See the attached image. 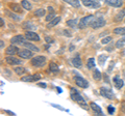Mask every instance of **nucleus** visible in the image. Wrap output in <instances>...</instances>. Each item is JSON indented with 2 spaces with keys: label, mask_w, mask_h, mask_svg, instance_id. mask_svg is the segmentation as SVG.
<instances>
[{
  "label": "nucleus",
  "mask_w": 125,
  "mask_h": 116,
  "mask_svg": "<svg viewBox=\"0 0 125 116\" xmlns=\"http://www.w3.org/2000/svg\"><path fill=\"white\" fill-rule=\"evenodd\" d=\"M71 99L74 102L78 103L80 106H83L87 109V103H85V100L83 99V96L79 94V92H78L75 88H71Z\"/></svg>",
  "instance_id": "1"
},
{
  "label": "nucleus",
  "mask_w": 125,
  "mask_h": 116,
  "mask_svg": "<svg viewBox=\"0 0 125 116\" xmlns=\"http://www.w3.org/2000/svg\"><path fill=\"white\" fill-rule=\"evenodd\" d=\"M94 17L93 15H90V16H87V17H83V18H81L80 20H79V23H78V27H79L80 29H83L85 28L88 25H91V23L92 21L94 20Z\"/></svg>",
  "instance_id": "2"
},
{
  "label": "nucleus",
  "mask_w": 125,
  "mask_h": 116,
  "mask_svg": "<svg viewBox=\"0 0 125 116\" xmlns=\"http://www.w3.org/2000/svg\"><path fill=\"white\" fill-rule=\"evenodd\" d=\"M46 62V57L43 55H39L31 58V65L33 66H43Z\"/></svg>",
  "instance_id": "3"
},
{
  "label": "nucleus",
  "mask_w": 125,
  "mask_h": 116,
  "mask_svg": "<svg viewBox=\"0 0 125 116\" xmlns=\"http://www.w3.org/2000/svg\"><path fill=\"white\" fill-rule=\"evenodd\" d=\"M105 25V20L102 18V17H98V18H94V20L92 21L91 23V26L92 28L94 29H98V28H101Z\"/></svg>",
  "instance_id": "4"
},
{
  "label": "nucleus",
  "mask_w": 125,
  "mask_h": 116,
  "mask_svg": "<svg viewBox=\"0 0 125 116\" xmlns=\"http://www.w3.org/2000/svg\"><path fill=\"white\" fill-rule=\"evenodd\" d=\"M74 82H75V84L77 85V86H79L80 88H87L89 86L88 81L85 79H83V77H80V76L74 77Z\"/></svg>",
  "instance_id": "5"
},
{
  "label": "nucleus",
  "mask_w": 125,
  "mask_h": 116,
  "mask_svg": "<svg viewBox=\"0 0 125 116\" xmlns=\"http://www.w3.org/2000/svg\"><path fill=\"white\" fill-rule=\"evenodd\" d=\"M83 4L90 8H98L100 7V2L98 0H83Z\"/></svg>",
  "instance_id": "6"
},
{
  "label": "nucleus",
  "mask_w": 125,
  "mask_h": 116,
  "mask_svg": "<svg viewBox=\"0 0 125 116\" xmlns=\"http://www.w3.org/2000/svg\"><path fill=\"white\" fill-rule=\"evenodd\" d=\"M6 63L9 65H19L22 64V60L19 59L17 57H14V55H7V57L5 58Z\"/></svg>",
  "instance_id": "7"
},
{
  "label": "nucleus",
  "mask_w": 125,
  "mask_h": 116,
  "mask_svg": "<svg viewBox=\"0 0 125 116\" xmlns=\"http://www.w3.org/2000/svg\"><path fill=\"white\" fill-rule=\"evenodd\" d=\"M41 79V76L39 74H34V75H28V76H24L21 78L22 82H37Z\"/></svg>",
  "instance_id": "8"
},
{
  "label": "nucleus",
  "mask_w": 125,
  "mask_h": 116,
  "mask_svg": "<svg viewBox=\"0 0 125 116\" xmlns=\"http://www.w3.org/2000/svg\"><path fill=\"white\" fill-rule=\"evenodd\" d=\"M18 55L23 59H29V58L32 57V51L29 49H22L18 52Z\"/></svg>",
  "instance_id": "9"
},
{
  "label": "nucleus",
  "mask_w": 125,
  "mask_h": 116,
  "mask_svg": "<svg viewBox=\"0 0 125 116\" xmlns=\"http://www.w3.org/2000/svg\"><path fill=\"white\" fill-rule=\"evenodd\" d=\"M100 93L102 96H104L105 99H114V93H113V90H111L109 88H105V87H101L100 88Z\"/></svg>",
  "instance_id": "10"
},
{
  "label": "nucleus",
  "mask_w": 125,
  "mask_h": 116,
  "mask_svg": "<svg viewBox=\"0 0 125 116\" xmlns=\"http://www.w3.org/2000/svg\"><path fill=\"white\" fill-rule=\"evenodd\" d=\"M25 38L28 40V41H40V36H39L36 32L30 31V30H28V31L25 33Z\"/></svg>",
  "instance_id": "11"
},
{
  "label": "nucleus",
  "mask_w": 125,
  "mask_h": 116,
  "mask_svg": "<svg viewBox=\"0 0 125 116\" xmlns=\"http://www.w3.org/2000/svg\"><path fill=\"white\" fill-rule=\"evenodd\" d=\"M10 42L13 45H23L25 42L24 36L23 35H16L10 40Z\"/></svg>",
  "instance_id": "12"
},
{
  "label": "nucleus",
  "mask_w": 125,
  "mask_h": 116,
  "mask_svg": "<svg viewBox=\"0 0 125 116\" xmlns=\"http://www.w3.org/2000/svg\"><path fill=\"white\" fill-rule=\"evenodd\" d=\"M18 52H19L18 48L13 44H11L10 46H9V47L6 48V50H5L6 55H15V54H18Z\"/></svg>",
  "instance_id": "13"
},
{
  "label": "nucleus",
  "mask_w": 125,
  "mask_h": 116,
  "mask_svg": "<svg viewBox=\"0 0 125 116\" xmlns=\"http://www.w3.org/2000/svg\"><path fill=\"white\" fill-rule=\"evenodd\" d=\"M105 3H107L108 5H111L113 7H121L123 4L122 0H104Z\"/></svg>",
  "instance_id": "14"
},
{
  "label": "nucleus",
  "mask_w": 125,
  "mask_h": 116,
  "mask_svg": "<svg viewBox=\"0 0 125 116\" xmlns=\"http://www.w3.org/2000/svg\"><path fill=\"white\" fill-rule=\"evenodd\" d=\"M90 107H91V109L94 111V112H95V113L96 114H98V115H102L103 113H102V110H101V108L98 106V105H97V104L96 103H91V104H90Z\"/></svg>",
  "instance_id": "15"
},
{
  "label": "nucleus",
  "mask_w": 125,
  "mask_h": 116,
  "mask_svg": "<svg viewBox=\"0 0 125 116\" xmlns=\"http://www.w3.org/2000/svg\"><path fill=\"white\" fill-rule=\"evenodd\" d=\"M72 64H73L75 67H77V68L81 67V65H83V62H81L80 57H79V56L73 57V58H72Z\"/></svg>",
  "instance_id": "16"
},
{
  "label": "nucleus",
  "mask_w": 125,
  "mask_h": 116,
  "mask_svg": "<svg viewBox=\"0 0 125 116\" xmlns=\"http://www.w3.org/2000/svg\"><path fill=\"white\" fill-rule=\"evenodd\" d=\"M62 1H65L66 3H68V4H70L71 6L75 7V8H79L80 5H81L79 0H62Z\"/></svg>",
  "instance_id": "17"
},
{
  "label": "nucleus",
  "mask_w": 125,
  "mask_h": 116,
  "mask_svg": "<svg viewBox=\"0 0 125 116\" xmlns=\"http://www.w3.org/2000/svg\"><path fill=\"white\" fill-rule=\"evenodd\" d=\"M9 6L13 11H16V13H19V14L22 13V7L19 4H17V3H10Z\"/></svg>",
  "instance_id": "18"
},
{
  "label": "nucleus",
  "mask_w": 125,
  "mask_h": 116,
  "mask_svg": "<svg viewBox=\"0 0 125 116\" xmlns=\"http://www.w3.org/2000/svg\"><path fill=\"white\" fill-rule=\"evenodd\" d=\"M124 17H125V9H121L118 14L115 16V18H114V20L116 21V22H121L124 19Z\"/></svg>",
  "instance_id": "19"
},
{
  "label": "nucleus",
  "mask_w": 125,
  "mask_h": 116,
  "mask_svg": "<svg viewBox=\"0 0 125 116\" xmlns=\"http://www.w3.org/2000/svg\"><path fill=\"white\" fill-rule=\"evenodd\" d=\"M23 46H24V47H26L27 49H29V50H31V51L32 52H39V49L38 47H36V46L34 45H32V44H30L29 41H25L24 44H23Z\"/></svg>",
  "instance_id": "20"
},
{
  "label": "nucleus",
  "mask_w": 125,
  "mask_h": 116,
  "mask_svg": "<svg viewBox=\"0 0 125 116\" xmlns=\"http://www.w3.org/2000/svg\"><path fill=\"white\" fill-rule=\"evenodd\" d=\"M114 84H115V86L118 88V89H120V88H122L123 87V85H124V83H123V81L121 80L118 76H116L115 78H114Z\"/></svg>",
  "instance_id": "21"
},
{
  "label": "nucleus",
  "mask_w": 125,
  "mask_h": 116,
  "mask_svg": "<svg viewBox=\"0 0 125 116\" xmlns=\"http://www.w3.org/2000/svg\"><path fill=\"white\" fill-rule=\"evenodd\" d=\"M60 21H61V17H55L52 21H50L48 24H47V27H48V28H52V27L56 26L58 23H60Z\"/></svg>",
  "instance_id": "22"
},
{
  "label": "nucleus",
  "mask_w": 125,
  "mask_h": 116,
  "mask_svg": "<svg viewBox=\"0 0 125 116\" xmlns=\"http://www.w3.org/2000/svg\"><path fill=\"white\" fill-rule=\"evenodd\" d=\"M49 69H50V72H51V73H53V74H57V73L60 72V68H58L57 64H55L54 62H50Z\"/></svg>",
  "instance_id": "23"
},
{
  "label": "nucleus",
  "mask_w": 125,
  "mask_h": 116,
  "mask_svg": "<svg viewBox=\"0 0 125 116\" xmlns=\"http://www.w3.org/2000/svg\"><path fill=\"white\" fill-rule=\"evenodd\" d=\"M14 72H15L17 75L21 76V75H23V74H25V73H26V69H25L24 67H22V66H18V67H15V68H14Z\"/></svg>",
  "instance_id": "24"
},
{
  "label": "nucleus",
  "mask_w": 125,
  "mask_h": 116,
  "mask_svg": "<svg viewBox=\"0 0 125 116\" xmlns=\"http://www.w3.org/2000/svg\"><path fill=\"white\" fill-rule=\"evenodd\" d=\"M21 5H22L23 8L26 9V10H30L31 9V4L29 3V1H27V0H22Z\"/></svg>",
  "instance_id": "25"
},
{
  "label": "nucleus",
  "mask_w": 125,
  "mask_h": 116,
  "mask_svg": "<svg viewBox=\"0 0 125 116\" xmlns=\"http://www.w3.org/2000/svg\"><path fill=\"white\" fill-rule=\"evenodd\" d=\"M113 32H114L115 34H121V35H125V27H118V28H115Z\"/></svg>",
  "instance_id": "26"
},
{
  "label": "nucleus",
  "mask_w": 125,
  "mask_h": 116,
  "mask_svg": "<svg viewBox=\"0 0 125 116\" xmlns=\"http://www.w3.org/2000/svg\"><path fill=\"white\" fill-rule=\"evenodd\" d=\"M93 78H94V80H96V81H100L101 80V74H100V72L98 71V69H95V71H94Z\"/></svg>",
  "instance_id": "27"
},
{
  "label": "nucleus",
  "mask_w": 125,
  "mask_h": 116,
  "mask_svg": "<svg viewBox=\"0 0 125 116\" xmlns=\"http://www.w3.org/2000/svg\"><path fill=\"white\" fill-rule=\"evenodd\" d=\"M94 66H95V59H94V58H90L87 62V67L89 69H92Z\"/></svg>",
  "instance_id": "28"
},
{
  "label": "nucleus",
  "mask_w": 125,
  "mask_h": 116,
  "mask_svg": "<svg viewBox=\"0 0 125 116\" xmlns=\"http://www.w3.org/2000/svg\"><path fill=\"white\" fill-rule=\"evenodd\" d=\"M45 9H43V8H40V9H38L36 10V13H34V16L36 17H43V16H45Z\"/></svg>",
  "instance_id": "29"
},
{
  "label": "nucleus",
  "mask_w": 125,
  "mask_h": 116,
  "mask_svg": "<svg viewBox=\"0 0 125 116\" xmlns=\"http://www.w3.org/2000/svg\"><path fill=\"white\" fill-rule=\"evenodd\" d=\"M69 27H75L76 26V24H77V20H69V21H67V23H66Z\"/></svg>",
  "instance_id": "30"
},
{
  "label": "nucleus",
  "mask_w": 125,
  "mask_h": 116,
  "mask_svg": "<svg viewBox=\"0 0 125 116\" xmlns=\"http://www.w3.org/2000/svg\"><path fill=\"white\" fill-rule=\"evenodd\" d=\"M4 13H5V14L7 15V16L10 17V18H13L14 20H20V18H19V17H16V15H15V14H13V13H10V11H7V10H5Z\"/></svg>",
  "instance_id": "31"
},
{
  "label": "nucleus",
  "mask_w": 125,
  "mask_h": 116,
  "mask_svg": "<svg viewBox=\"0 0 125 116\" xmlns=\"http://www.w3.org/2000/svg\"><path fill=\"white\" fill-rule=\"evenodd\" d=\"M54 18H55V15H54V13L52 11V13H50V14L48 15V16L46 17V22H50V21H52Z\"/></svg>",
  "instance_id": "32"
},
{
  "label": "nucleus",
  "mask_w": 125,
  "mask_h": 116,
  "mask_svg": "<svg viewBox=\"0 0 125 116\" xmlns=\"http://www.w3.org/2000/svg\"><path fill=\"white\" fill-rule=\"evenodd\" d=\"M113 41V38L111 37V36H107V37H104L102 41H101V42H102L103 45H107V44H109Z\"/></svg>",
  "instance_id": "33"
},
{
  "label": "nucleus",
  "mask_w": 125,
  "mask_h": 116,
  "mask_svg": "<svg viewBox=\"0 0 125 116\" xmlns=\"http://www.w3.org/2000/svg\"><path fill=\"white\" fill-rule=\"evenodd\" d=\"M105 60H106V56H104V55H101V56L99 57V59H98V62H99V64H101V65H102V64L105 62Z\"/></svg>",
  "instance_id": "34"
},
{
  "label": "nucleus",
  "mask_w": 125,
  "mask_h": 116,
  "mask_svg": "<svg viewBox=\"0 0 125 116\" xmlns=\"http://www.w3.org/2000/svg\"><path fill=\"white\" fill-rule=\"evenodd\" d=\"M45 41L48 42V44H53L54 42V40L52 37H50V36H45Z\"/></svg>",
  "instance_id": "35"
},
{
  "label": "nucleus",
  "mask_w": 125,
  "mask_h": 116,
  "mask_svg": "<svg viewBox=\"0 0 125 116\" xmlns=\"http://www.w3.org/2000/svg\"><path fill=\"white\" fill-rule=\"evenodd\" d=\"M107 111H108L109 114H113V113L115 112V108L113 107V106H108V107H107Z\"/></svg>",
  "instance_id": "36"
},
{
  "label": "nucleus",
  "mask_w": 125,
  "mask_h": 116,
  "mask_svg": "<svg viewBox=\"0 0 125 116\" xmlns=\"http://www.w3.org/2000/svg\"><path fill=\"white\" fill-rule=\"evenodd\" d=\"M30 24H32V23H30V22H25L24 24H23V27H24V28H29V27H31Z\"/></svg>",
  "instance_id": "37"
},
{
  "label": "nucleus",
  "mask_w": 125,
  "mask_h": 116,
  "mask_svg": "<svg viewBox=\"0 0 125 116\" xmlns=\"http://www.w3.org/2000/svg\"><path fill=\"white\" fill-rule=\"evenodd\" d=\"M123 41L122 40H120V41H118V42H117V45H116V47H118V48H120V47H122L123 46Z\"/></svg>",
  "instance_id": "38"
},
{
  "label": "nucleus",
  "mask_w": 125,
  "mask_h": 116,
  "mask_svg": "<svg viewBox=\"0 0 125 116\" xmlns=\"http://www.w3.org/2000/svg\"><path fill=\"white\" fill-rule=\"evenodd\" d=\"M64 34H65L66 36H71V35H72L71 33H69V31H68V30H64Z\"/></svg>",
  "instance_id": "39"
},
{
  "label": "nucleus",
  "mask_w": 125,
  "mask_h": 116,
  "mask_svg": "<svg viewBox=\"0 0 125 116\" xmlns=\"http://www.w3.org/2000/svg\"><path fill=\"white\" fill-rule=\"evenodd\" d=\"M38 85H39V86H41V87H44V88H46V84H45V83H39Z\"/></svg>",
  "instance_id": "40"
},
{
  "label": "nucleus",
  "mask_w": 125,
  "mask_h": 116,
  "mask_svg": "<svg viewBox=\"0 0 125 116\" xmlns=\"http://www.w3.org/2000/svg\"><path fill=\"white\" fill-rule=\"evenodd\" d=\"M114 64H115L114 62H112V63H111V66H109V68H108V72H111V71H112V68L114 67Z\"/></svg>",
  "instance_id": "41"
},
{
  "label": "nucleus",
  "mask_w": 125,
  "mask_h": 116,
  "mask_svg": "<svg viewBox=\"0 0 125 116\" xmlns=\"http://www.w3.org/2000/svg\"><path fill=\"white\" fill-rule=\"evenodd\" d=\"M0 46H1V49H3V47H4V44H3V41H0Z\"/></svg>",
  "instance_id": "42"
},
{
  "label": "nucleus",
  "mask_w": 125,
  "mask_h": 116,
  "mask_svg": "<svg viewBox=\"0 0 125 116\" xmlns=\"http://www.w3.org/2000/svg\"><path fill=\"white\" fill-rule=\"evenodd\" d=\"M69 50H70V51H73V50H74V46H73V45H72V46L70 45V47H69Z\"/></svg>",
  "instance_id": "43"
},
{
  "label": "nucleus",
  "mask_w": 125,
  "mask_h": 116,
  "mask_svg": "<svg viewBox=\"0 0 125 116\" xmlns=\"http://www.w3.org/2000/svg\"><path fill=\"white\" fill-rule=\"evenodd\" d=\"M5 113H9V114H11V115H15V113H13V112H10V111H4Z\"/></svg>",
  "instance_id": "44"
},
{
  "label": "nucleus",
  "mask_w": 125,
  "mask_h": 116,
  "mask_svg": "<svg viewBox=\"0 0 125 116\" xmlns=\"http://www.w3.org/2000/svg\"><path fill=\"white\" fill-rule=\"evenodd\" d=\"M0 21H1V26H3V25H4V21H3V19H2V18L0 19Z\"/></svg>",
  "instance_id": "45"
},
{
  "label": "nucleus",
  "mask_w": 125,
  "mask_h": 116,
  "mask_svg": "<svg viewBox=\"0 0 125 116\" xmlns=\"http://www.w3.org/2000/svg\"><path fill=\"white\" fill-rule=\"evenodd\" d=\"M107 34V32H104V33H102V34H100V37H102L103 35H106Z\"/></svg>",
  "instance_id": "46"
},
{
  "label": "nucleus",
  "mask_w": 125,
  "mask_h": 116,
  "mask_svg": "<svg viewBox=\"0 0 125 116\" xmlns=\"http://www.w3.org/2000/svg\"><path fill=\"white\" fill-rule=\"evenodd\" d=\"M57 91H58V92H62V90H61V88H60V87H57Z\"/></svg>",
  "instance_id": "47"
},
{
  "label": "nucleus",
  "mask_w": 125,
  "mask_h": 116,
  "mask_svg": "<svg viewBox=\"0 0 125 116\" xmlns=\"http://www.w3.org/2000/svg\"><path fill=\"white\" fill-rule=\"evenodd\" d=\"M122 41H125V35H124V37L122 38Z\"/></svg>",
  "instance_id": "48"
}]
</instances>
